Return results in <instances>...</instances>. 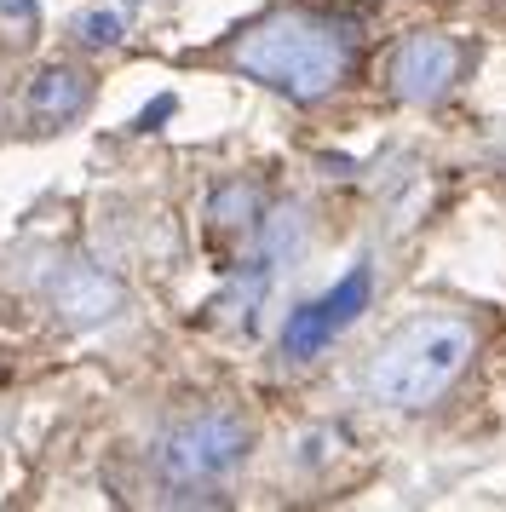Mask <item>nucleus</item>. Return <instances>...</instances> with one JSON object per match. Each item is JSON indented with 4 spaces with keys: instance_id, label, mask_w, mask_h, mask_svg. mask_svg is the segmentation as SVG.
Here are the masks:
<instances>
[{
    "instance_id": "1",
    "label": "nucleus",
    "mask_w": 506,
    "mask_h": 512,
    "mask_svg": "<svg viewBox=\"0 0 506 512\" xmlns=\"http://www.w3.org/2000/svg\"><path fill=\"white\" fill-rule=\"evenodd\" d=\"M230 64L294 104H322L351 70V35L311 12H276L236 35Z\"/></svg>"
},
{
    "instance_id": "2",
    "label": "nucleus",
    "mask_w": 506,
    "mask_h": 512,
    "mask_svg": "<svg viewBox=\"0 0 506 512\" xmlns=\"http://www.w3.org/2000/svg\"><path fill=\"white\" fill-rule=\"evenodd\" d=\"M472 363V323L449 311H426L391 328V340L368 363V397L386 409H432Z\"/></svg>"
},
{
    "instance_id": "3",
    "label": "nucleus",
    "mask_w": 506,
    "mask_h": 512,
    "mask_svg": "<svg viewBox=\"0 0 506 512\" xmlns=\"http://www.w3.org/2000/svg\"><path fill=\"white\" fill-rule=\"evenodd\" d=\"M248 455V426L230 415V409H207V415L173 426L156 449V466L173 484H207V478H225L236 472Z\"/></svg>"
},
{
    "instance_id": "4",
    "label": "nucleus",
    "mask_w": 506,
    "mask_h": 512,
    "mask_svg": "<svg viewBox=\"0 0 506 512\" xmlns=\"http://www.w3.org/2000/svg\"><path fill=\"white\" fill-rule=\"evenodd\" d=\"M460 75V47L449 35H414L391 58V87L403 104H437Z\"/></svg>"
},
{
    "instance_id": "5",
    "label": "nucleus",
    "mask_w": 506,
    "mask_h": 512,
    "mask_svg": "<svg viewBox=\"0 0 506 512\" xmlns=\"http://www.w3.org/2000/svg\"><path fill=\"white\" fill-rule=\"evenodd\" d=\"M52 311L64 317L69 328H98L110 323L115 311H121V282L104 277L98 265H64L58 277H52Z\"/></svg>"
},
{
    "instance_id": "6",
    "label": "nucleus",
    "mask_w": 506,
    "mask_h": 512,
    "mask_svg": "<svg viewBox=\"0 0 506 512\" xmlns=\"http://www.w3.org/2000/svg\"><path fill=\"white\" fill-rule=\"evenodd\" d=\"M87 75L81 70H69V64H46L35 81H29V121L41 127V133H58V127H69V121L87 110Z\"/></svg>"
},
{
    "instance_id": "7",
    "label": "nucleus",
    "mask_w": 506,
    "mask_h": 512,
    "mask_svg": "<svg viewBox=\"0 0 506 512\" xmlns=\"http://www.w3.org/2000/svg\"><path fill=\"white\" fill-rule=\"evenodd\" d=\"M334 334H340V323L328 317V305H322V300H305L299 311H288V323H282V351L305 363V357H317V351L328 346Z\"/></svg>"
},
{
    "instance_id": "8",
    "label": "nucleus",
    "mask_w": 506,
    "mask_h": 512,
    "mask_svg": "<svg viewBox=\"0 0 506 512\" xmlns=\"http://www.w3.org/2000/svg\"><path fill=\"white\" fill-rule=\"evenodd\" d=\"M207 219H213L219 231H248L253 219H259V190L253 185H219L213 202H207Z\"/></svg>"
},
{
    "instance_id": "9",
    "label": "nucleus",
    "mask_w": 506,
    "mask_h": 512,
    "mask_svg": "<svg viewBox=\"0 0 506 512\" xmlns=\"http://www.w3.org/2000/svg\"><path fill=\"white\" fill-rule=\"evenodd\" d=\"M368 294H374V277H368V265H351V271H345V277L334 282L328 294H322V305H328V317L345 328V323H357V311L368 305Z\"/></svg>"
},
{
    "instance_id": "10",
    "label": "nucleus",
    "mask_w": 506,
    "mask_h": 512,
    "mask_svg": "<svg viewBox=\"0 0 506 512\" xmlns=\"http://www.w3.org/2000/svg\"><path fill=\"white\" fill-rule=\"evenodd\" d=\"M0 24L12 29L18 41H29L35 24H41V12H35V0H0Z\"/></svg>"
},
{
    "instance_id": "11",
    "label": "nucleus",
    "mask_w": 506,
    "mask_h": 512,
    "mask_svg": "<svg viewBox=\"0 0 506 512\" xmlns=\"http://www.w3.org/2000/svg\"><path fill=\"white\" fill-rule=\"evenodd\" d=\"M81 41H87V47H115V41H121V18H115V12H87V18H81Z\"/></svg>"
},
{
    "instance_id": "12",
    "label": "nucleus",
    "mask_w": 506,
    "mask_h": 512,
    "mask_svg": "<svg viewBox=\"0 0 506 512\" xmlns=\"http://www.w3.org/2000/svg\"><path fill=\"white\" fill-rule=\"evenodd\" d=\"M173 110H179V98H173V93H161L156 104H150V110H144V116H138V127H144V133H150V127H156V121H167V116H173Z\"/></svg>"
}]
</instances>
